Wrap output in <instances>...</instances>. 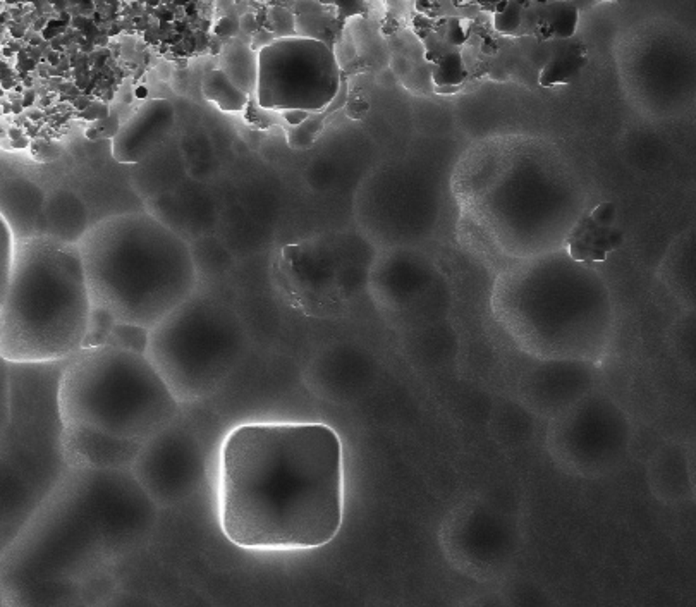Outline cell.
<instances>
[{"instance_id": "12", "label": "cell", "mask_w": 696, "mask_h": 607, "mask_svg": "<svg viewBox=\"0 0 696 607\" xmlns=\"http://www.w3.org/2000/svg\"><path fill=\"white\" fill-rule=\"evenodd\" d=\"M552 42V53L538 78V83L544 88L571 83L587 66V50L580 42H574L573 38Z\"/></svg>"}, {"instance_id": "20", "label": "cell", "mask_w": 696, "mask_h": 607, "mask_svg": "<svg viewBox=\"0 0 696 607\" xmlns=\"http://www.w3.org/2000/svg\"><path fill=\"white\" fill-rule=\"evenodd\" d=\"M10 406H12V373L10 363L0 356V439L6 434L10 420Z\"/></svg>"}, {"instance_id": "24", "label": "cell", "mask_w": 696, "mask_h": 607, "mask_svg": "<svg viewBox=\"0 0 696 607\" xmlns=\"http://www.w3.org/2000/svg\"><path fill=\"white\" fill-rule=\"evenodd\" d=\"M33 155L40 162H52L60 155V146L50 141H38L33 145Z\"/></svg>"}, {"instance_id": "6", "label": "cell", "mask_w": 696, "mask_h": 607, "mask_svg": "<svg viewBox=\"0 0 696 607\" xmlns=\"http://www.w3.org/2000/svg\"><path fill=\"white\" fill-rule=\"evenodd\" d=\"M246 348L248 335L238 313L226 303L193 292L150 328L145 356L183 405L219 391Z\"/></svg>"}, {"instance_id": "10", "label": "cell", "mask_w": 696, "mask_h": 607, "mask_svg": "<svg viewBox=\"0 0 696 607\" xmlns=\"http://www.w3.org/2000/svg\"><path fill=\"white\" fill-rule=\"evenodd\" d=\"M143 444L90 428L62 427L64 458L69 468L130 470Z\"/></svg>"}, {"instance_id": "17", "label": "cell", "mask_w": 696, "mask_h": 607, "mask_svg": "<svg viewBox=\"0 0 696 607\" xmlns=\"http://www.w3.org/2000/svg\"><path fill=\"white\" fill-rule=\"evenodd\" d=\"M466 76L467 71L464 67L461 53L458 52H447L442 55L431 71V80L437 88L461 87Z\"/></svg>"}, {"instance_id": "21", "label": "cell", "mask_w": 696, "mask_h": 607, "mask_svg": "<svg viewBox=\"0 0 696 607\" xmlns=\"http://www.w3.org/2000/svg\"><path fill=\"white\" fill-rule=\"evenodd\" d=\"M523 12L524 7L519 0H508L504 9L495 12L494 16V26L499 33L502 35H514L521 28L523 23Z\"/></svg>"}, {"instance_id": "3", "label": "cell", "mask_w": 696, "mask_h": 607, "mask_svg": "<svg viewBox=\"0 0 696 607\" xmlns=\"http://www.w3.org/2000/svg\"><path fill=\"white\" fill-rule=\"evenodd\" d=\"M76 246L91 306L116 322L153 328L196 289L191 246L150 213L105 217Z\"/></svg>"}, {"instance_id": "4", "label": "cell", "mask_w": 696, "mask_h": 607, "mask_svg": "<svg viewBox=\"0 0 696 607\" xmlns=\"http://www.w3.org/2000/svg\"><path fill=\"white\" fill-rule=\"evenodd\" d=\"M91 299L76 245L37 233L16 239L0 305V356L10 365L67 362L83 348Z\"/></svg>"}, {"instance_id": "25", "label": "cell", "mask_w": 696, "mask_h": 607, "mask_svg": "<svg viewBox=\"0 0 696 607\" xmlns=\"http://www.w3.org/2000/svg\"><path fill=\"white\" fill-rule=\"evenodd\" d=\"M322 2L335 3L339 9V14L342 17L356 16V14H362L365 10V2L363 0H322Z\"/></svg>"}, {"instance_id": "29", "label": "cell", "mask_w": 696, "mask_h": 607, "mask_svg": "<svg viewBox=\"0 0 696 607\" xmlns=\"http://www.w3.org/2000/svg\"><path fill=\"white\" fill-rule=\"evenodd\" d=\"M282 116H284L285 123H287L289 126L294 127V126H299V124H301L305 119H308L310 112H306V110L291 109V110H284V112H282Z\"/></svg>"}, {"instance_id": "23", "label": "cell", "mask_w": 696, "mask_h": 607, "mask_svg": "<svg viewBox=\"0 0 696 607\" xmlns=\"http://www.w3.org/2000/svg\"><path fill=\"white\" fill-rule=\"evenodd\" d=\"M95 123L96 124H93L91 127H88L87 130V137L90 138V140L114 138L121 127L119 117H117L116 114H109L107 117H103V119L100 121H95Z\"/></svg>"}, {"instance_id": "30", "label": "cell", "mask_w": 696, "mask_h": 607, "mask_svg": "<svg viewBox=\"0 0 696 607\" xmlns=\"http://www.w3.org/2000/svg\"><path fill=\"white\" fill-rule=\"evenodd\" d=\"M239 28L242 31H248V33H255L256 28H258L256 26V17L253 14H246V16H242L239 19Z\"/></svg>"}, {"instance_id": "8", "label": "cell", "mask_w": 696, "mask_h": 607, "mask_svg": "<svg viewBox=\"0 0 696 607\" xmlns=\"http://www.w3.org/2000/svg\"><path fill=\"white\" fill-rule=\"evenodd\" d=\"M130 471L153 504L170 508L199 489L205 455L199 442L172 421L141 446Z\"/></svg>"}, {"instance_id": "26", "label": "cell", "mask_w": 696, "mask_h": 607, "mask_svg": "<svg viewBox=\"0 0 696 607\" xmlns=\"http://www.w3.org/2000/svg\"><path fill=\"white\" fill-rule=\"evenodd\" d=\"M109 114H110L109 107H107L105 103H102V102L88 103V105L84 107L83 110H81V117L87 121H90V123H95V121L103 119V117H107Z\"/></svg>"}, {"instance_id": "15", "label": "cell", "mask_w": 696, "mask_h": 607, "mask_svg": "<svg viewBox=\"0 0 696 607\" xmlns=\"http://www.w3.org/2000/svg\"><path fill=\"white\" fill-rule=\"evenodd\" d=\"M578 19H580V12L574 3L557 0V2L547 3L538 21L537 30L542 31V40H547V38L567 40L576 33Z\"/></svg>"}, {"instance_id": "1", "label": "cell", "mask_w": 696, "mask_h": 607, "mask_svg": "<svg viewBox=\"0 0 696 607\" xmlns=\"http://www.w3.org/2000/svg\"><path fill=\"white\" fill-rule=\"evenodd\" d=\"M342 442L325 423H246L220 455V525L242 549H315L334 540L344 502Z\"/></svg>"}, {"instance_id": "18", "label": "cell", "mask_w": 696, "mask_h": 607, "mask_svg": "<svg viewBox=\"0 0 696 607\" xmlns=\"http://www.w3.org/2000/svg\"><path fill=\"white\" fill-rule=\"evenodd\" d=\"M16 234L10 227L9 220L0 212V305L9 285L10 270H12L14 252H16Z\"/></svg>"}, {"instance_id": "31", "label": "cell", "mask_w": 696, "mask_h": 607, "mask_svg": "<svg viewBox=\"0 0 696 607\" xmlns=\"http://www.w3.org/2000/svg\"><path fill=\"white\" fill-rule=\"evenodd\" d=\"M134 95H136L138 98H146V96H148V90H146L145 87H138L136 91H134Z\"/></svg>"}, {"instance_id": "2", "label": "cell", "mask_w": 696, "mask_h": 607, "mask_svg": "<svg viewBox=\"0 0 696 607\" xmlns=\"http://www.w3.org/2000/svg\"><path fill=\"white\" fill-rule=\"evenodd\" d=\"M155 508L130 470L69 468L0 556L6 602L24 604L123 552L148 531Z\"/></svg>"}, {"instance_id": "13", "label": "cell", "mask_w": 696, "mask_h": 607, "mask_svg": "<svg viewBox=\"0 0 696 607\" xmlns=\"http://www.w3.org/2000/svg\"><path fill=\"white\" fill-rule=\"evenodd\" d=\"M220 69L232 83L248 95H255L258 78V52L234 40L220 53Z\"/></svg>"}, {"instance_id": "19", "label": "cell", "mask_w": 696, "mask_h": 607, "mask_svg": "<svg viewBox=\"0 0 696 607\" xmlns=\"http://www.w3.org/2000/svg\"><path fill=\"white\" fill-rule=\"evenodd\" d=\"M114 324H116V319L107 310L98 308V306H91L83 348H96V346L105 344Z\"/></svg>"}, {"instance_id": "14", "label": "cell", "mask_w": 696, "mask_h": 607, "mask_svg": "<svg viewBox=\"0 0 696 607\" xmlns=\"http://www.w3.org/2000/svg\"><path fill=\"white\" fill-rule=\"evenodd\" d=\"M202 94L224 112H241L249 103V95L239 90L220 67L208 71L203 76Z\"/></svg>"}, {"instance_id": "7", "label": "cell", "mask_w": 696, "mask_h": 607, "mask_svg": "<svg viewBox=\"0 0 696 607\" xmlns=\"http://www.w3.org/2000/svg\"><path fill=\"white\" fill-rule=\"evenodd\" d=\"M341 88V67L327 42L292 35L258 50L255 96L262 109L322 112Z\"/></svg>"}, {"instance_id": "27", "label": "cell", "mask_w": 696, "mask_h": 607, "mask_svg": "<svg viewBox=\"0 0 696 607\" xmlns=\"http://www.w3.org/2000/svg\"><path fill=\"white\" fill-rule=\"evenodd\" d=\"M238 31H239V19H235V17H229V16L220 17L219 23L215 24V33L219 35V37L231 38V37H234Z\"/></svg>"}, {"instance_id": "16", "label": "cell", "mask_w": 696, "mask_h": 607, "mask_svg": "<svg viewBox=\"0 0 696 607\" xmlns=\"http://www.w3.org/2000/svg\"><path fill=\"white\" fill-rule=\"evenodd\" d=\"M150 328H145L136 324L127 322H116L112 331H110L109 339H107V346H114V348L126 349V351L141 353L145 355L146 346H148Z\"/></svg>"}, {"instance_id": "5", "label": "cell", "mask_w": 696, "mask_h": 607, "mask_svg": "<svg viewBox=\"0 0 696 607\" xmlns=\"http://www.w3.org/2000/svg\"><path fill=\"white\" fill-rule=\"evenodd\" d=\"M57 408L66 427L146 442L176 421L181 403L145 355L103 344L64 363Z\"/></svg>"}, {"instance_id": "32", "label": "cell", "mask_w": 696, "mask_h": 607, "mask_svg": "<svg viewBox=\"0 0 696 607\" xmlns=\"http://www.w3.org/2000/svg\"><path fill=\"white\" fill-rule=\"evenodd\" d=\"M538 3H547V0H537Z\"/></svg>"}, {"instance_id": "11", "label": "cell", "mask_w": 696, "mask_h": 607, "mask_svg": "<svg viewBox=\"0 0 696 607\" xmlns=\"http://www.w3.org/2000/svg\"><path fill=\"white\" fill-rule=\"evenodd\" d=\"M616 205L603 202L580 220L567 238L571 258L576 262H602L623 241V233L614 227Z\"/></svg>"}, {"instance_id": "28", "label": "cell", "mask_w": 696, "mask_h": 607, "mask_svg": "<svg viewBox=\"0 0 696 607\" xmlns=\"http://www.w3.org/2000/svg\"><path fill=\"white\" fill-rule=\"evenodd\" d=\"M445 40L452 45H461L464 40H466V35H464L461 24H459L458 19H452L447 26V33H445Z\"/></svg>"}, {"instance_id": "9", "label": "cell", "mask_w": 696, "mask_h": 607, "mask_svg": "<svg viewBox=\"0 0 696 607\" xmlns=\"http://www.w3.org/2000/svg\"><path fill=\"white\" fill-rule=\"evenodd\" d=\"M176 110L167 98L146 100L121 124L112 138V155L119 164H138L150 155L170 133Z\"/></svg>"}, {"instance_id": "22", "label": "cell", "mask_w": 696, "mask_h": 607, "mask_svg": "<svg viewBox=\"0 0 696 607\" xmlns=\"http://www.w3.org/2000/svg\"><path fill=\"white\" fill-rule=\"evenodd\" d=\"M320 127H322V116H320V112H316V116L315 114H310L308 119L303 121L299 126L291 127V131L287 133L289 145L294 146V148H308L313 140H315V134Z\"/></svg>"}]
</instances>
